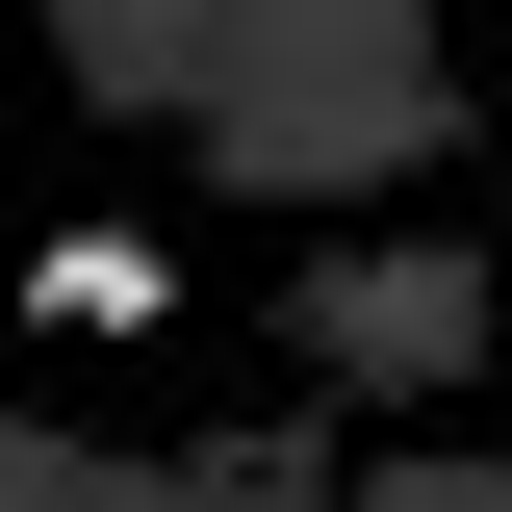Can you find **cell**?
I'll return each instance as SVG.
<instances>
[{
	"label": "cell",
	"instance_id": "cell-2",
	"mask_svg": "<svg viewBox=\"0 0 512 512\" xmlns=\"http://www.w3.org/2000/svg\"><path fill=\"white\" fill-rule=\"evenodd\" d=\"M461 308H487V282H461V256H384V282H333V359H461Z\"/></svg>",
	"mask_w": 512,
	"mask_h": 512
},
{
	"label": "cell",
	"instance_id": "cell-1",
	"mask_svg": "<svg viewBox=\"0 0 512 512\" xmlns=\"http://www.w3.org/2000/svg\"><path fill=\"white\" fill-rule=\"evenodd\" d=\"M26 308H52V333H154L180 256H154V231H26Z\"/></svg>",
	"mask_w": 512,
	"mask_h": 512
}]
</instances>
